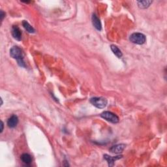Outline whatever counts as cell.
Listing matches in <instances>:
<instances>
[{
    "instance_id": "cell-1",
    "label": "cell",
    "mask_w": 167,
    "mask_h": 167,
    "mask_svg": "<svg viewBox=\"0 0 167 167\" xmlns=\"http://www.w3.org/2000/svg\"><path fill=\"white\" fill-rule=\"evenodd\" d=\"M10 55L14 59H16L18 64L20 67H25V65L24 61V54L22 50L18 47H13L10 50Z\"/></svg>"
},
{
    "instance_id": "cell-2",
    "label": "cell",
    "mask_w": 167,
    "mask_h": 167,
    "mask_svg": "<svg viewBox=\"0 0 167 167\" xmlns=\"http://www.w3.org/2000/svg\"><path fill=\"white\" fill-rule=\"evenodd\" d=\"M130 41L135 44H143L146 41V36L141 33H134L129 37Z\"/></svg>"
},
{
    "instance_id": "cell-3",
    "label": "cell",
    "mask_w": 167,
    "mask_h": 167,
    "mask_svg": "<svg viewBox=\"0 0 167 167\" xmlns=\"http://www.w3.org/2000/svg\"><path fill=\"white\" fill-rule=\"evenodd\" d=\"M90 103L98 109H104L107 104V100L103 97H93L90 99Z\"/></svg>"
},
{
    "instance_id": "cell-4",
    "label": "cell",
    "mask_w": 167,
    "mask_h": 167,
    "mask_svg": "<svg viewBox=\"0 0 167 167\" xmlns=\"http://www.w3.org/2000/svg\"><path fill=\"white\" fill-rule=\"evenodd\" d=\"M101 116L104 120L112 123H116L119 121V118L114 113L109 111H104L101 114Z\"/></svg>"
},
{
    "instance_id": "cell-5",
    "label": "cell",
    "mask_w": 167,
    "mask_h": 167,
    "mask_svg": "<svg viewBox=\"0 0 167 167\" xmlns=\"http://www.w3.org/2000/svg\"><path fill=\"white\" fill-rule=\"evenodd\" d=\"M11 33H12V35L14 37V39H15L17 41H20L22 39V33L20 30L19 29L18 27H17L16 25H14L12 27V31H11Z\"/></svg>"
},
{
    "instance_id": "cell-6",
    "label": "cell",
    "mask_w": 167,
    "mask_h": 167,
    "mask_svg": "<svg viewBox=\"0 0 167 167\" xmlns=\"http://www.w3.org/2000/svg\"><path fill=\"white\" fill-rule=\"evenodd\" d=\"M125 148V144H117V145L113 146L110 148L109 150L110 152L114 153V154H120V153L122 152Z\"/></svg>"
},
{
    "instance_id": "cell-7",
    "label": "cell",
    "mask_w": 167,
    "mask_h": 167,
    "mask_svg": "<svg viewBox=\"0 0 167 167\" xmlns=\"http://www.w3.org/2000/svg\"><path fill=\"white\" fill-rule=\"evenodd\" d=\"M18 123V118L16 115H13L7 121V125L10 128H15Z\"/></svg>"
},
{
    "instance_id": "cell-8",
    "label": "cell",
    "mask_w": 167,
    "mask_h": 167,
    "mask_svg": "<svg viewBox=\"0 0 167 167\" xmlns=\"http://www.w3.org/2000/svg\"><path fill=\"white\" fill-rule=\"evenodd\" d=\"M121 157H122L121 155H118V156H116V157H111V156H109V155H104V158L107 161H108L109 165L110 166H114L115 161L118 160V159H121Z\"/></svg>"
},
{
    "instance_id": "cell-9",
    "label": "cell",
    "mask_w": 167,
    "mask_h": 167,
    "mask_svg": "<svg viewBox=\"0 0 167 167\" xmlns=\"http://www.w3.org/2000/svg\"><path fill=\"white\" fill-rule=\"evenodd\" d=\"M92 22H93V25H94V27L96 28V29L99 31L101 30L102 25H101V23L100 22V20L97 16L94 15V14H93L92 16Z\"/></svg>"
},
{
    "instance_id": "cell-10",
    "label": "cell",
    "mask_w": 167,
    "mask_h": 167,
    "mask_svg": "<svg viewBox=\"0 0 167 167\" xmlns=\"http://www.w3.org/2000/svg\"><path fill=\"white\" fill-rule=\"evenodd\" d=\"M21 160L22 162L25 163V165H30L31 163H32V159L31 155L28 154H24L21 155Z\"/></svg>"
},
{
    "instance_id": "cell-11",
    "label": "cell",
    "mask_w": 167,
    "mask_h": 167,
    "mask_svg": "<svg viewBox=\"0 0 167 167\" xmlns=\"http://www.w3.org/2000/svg\"><path fill=\"white\" fill-rule=\"evenodd\" d=\"M110 49H111L113 53H114L118 58H121V56H123L121 51L120 50V49H119L118 47L116 46V45H114V44L111 45V47H110Z\"/></svg>"
},
{
    "instance_id": "cell-12",
    "label": "cell",
    "mask_w": 167,
    "mask_h": 167,
    "mask_svg": "<svg viewBox=\"0 0 167 167\" xmlns=\"http://www.w3.org/2000/svg\"><path fill=\"white\" fill-rule=\"evenodd\" d=\"M22 25H23L25 30H26L27 32H29L30 33H35V29H34V28L29 23H28L27 21L24 20L23 22H22Z\"/></svg>"
},
{
    "instance_id": "cell-13",
    "label": "cell",
    "mask_w": 167,
    "mask_h": 167,
    "mask_svg": "<svg viewBox=\"0 0 167 167\" xmlns=\"http://www.w3.org/2000/svg\"><path fill=\"white\" fill-rule=\"evenodd\" d=\"M138 7L141 8H148L151 4H152L151 1H137Z\"/></svg>"
},
{
    "instance_id": "cell-14",
    "label": "cell",
    "mask_w": 167,
    "mask_h": 167,
    "mask_svg": "<svg viewBox=\"0 0 167 167\" xmlns=\"http://www.w3.org/2000/svg\"><path fill=\"white\" fill-rule=\"evenodd\" d=\"M5 15V14L4 13V11H1V20H3V19H4V16Z\"/></svg>"
},
{
    "instance_id": "cell-15",
    "label": "cell",
    "mask_w": 167,
    "mask_h": 167,
    "mask_svg": "<svg viewBox=\"0 0 167 167\" xmlns=\"http://www.w3.org/2000/svg\"><path fill=\"white\" fill-rule=\"evenodd\" d=\"M1 132H2L3 130H4V123H3V121H1Z\"/></svg>"
}]
</instances>
